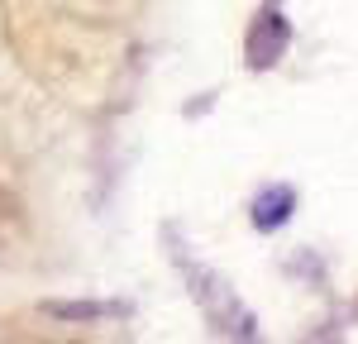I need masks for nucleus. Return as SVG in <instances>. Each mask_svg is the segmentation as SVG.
Returning <instances> with one entry per match:
<instances>
[{
  "label": "nucleus",
  "instance_id": "f257e3e1",
  "mask_svg": "<svg viewBox=\"0 0 358 344\" xmlns=\"http://www.w3.org/2000/svg\"><path fill=\"white\" fill-rule=\"evenodd\" d=\"M287 206H292V192H268V196L258 201V215H253V220H258L263 229L282 225V220H287Z\"/></svg>",
  "mask_w": 358,
  "mask_h": 344
}]
</instances>
